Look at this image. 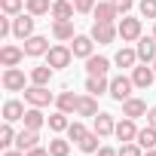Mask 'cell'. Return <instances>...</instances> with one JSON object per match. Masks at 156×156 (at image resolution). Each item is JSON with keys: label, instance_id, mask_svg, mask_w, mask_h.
Segmentation results:
<instances>
[{"label": "cell", "instance_id": "cell-4", "mask_svg": "<svg viewBox=\"0 0 156 156\" xmlns=\"http://www.w3.org/2000/svg\"><path fill=\"white\" fill-rule=\"evenodd\" d=\"M153 80H156V70H153V64H138V67H132V83L138 86V89H150L153 86Z\"/></svg>", "mask_w": 156, "mask_h": 156}, {"label": "cell", "instance_id": "cell-6", "mask_svg": "<svg viewBox=\"0 0 156 156\" xmlns=\"http://www.w3.org/2000/svg\"><path fill=\"white\" fill-rule=\"evenodd\" d=\"M116 31H119L122 43H135V40H141V19H119Z\"/></svg>", "mask_w": 156, "mask_h": 156}, {"label": "cell", "instance_id": "cell-37", "mask_svg": "<svg viewBox=\"0 0 156 156\" xmlns=\"http://www.w3.org/2000/svg\"><path fill=\"white\" fill-rule=\"evenodd\" d=\"M138 9H141L144 19H153V22H156V0H141V6H138Z\"/></svg>", "mask_w": 156, "mask_h": 156}, {"label": "cell", "instance_id": "cell-28", "mask_svg": "<svg viewBox=\"0 0 156 156\" xmlns=\"http://www.w3.org/2000/svg\"><path fill=\"white\" fill-rule=\"evenodd\" d=\"M98 141H101V135H98V132H89V135L80 141V150L92 156V153H98V150H101V144H98Z\"/></svg>", "mask_w": 156, "mask_h": 156}, {"label": "cell", "instance_id": "cell-14", "mask_svg": "<svg viewBox=\"0 0 156 156\" xmlns=\"http://www.w3.org/2000/svg\"><path fill=\"white\" fill-rule=\"evenodd\" d=\"M73 12H76L73 0H55L52 3V19L55 22H67V19H73Z\"/></svg>", "mask_w": 156, "mask_h": 156}, {"label": "cell", "instance_id": "cell-12", "mask_svg": "<svg viewBox=\"0 0 156 156\" xmlns=\"http://www.w3.org/2000/svg\"><path fill=\"white\" fill-rule=\"evenodd\" d=\"M49 52V40L46 37H28L25 40V55H31V58H37V55H46Z\"/></svg>", "mask_w": 156, "mask_h": 156}, {"label": "cell", "instance_id": "cell-13", "mask_svg": "<svg viewBox=\"0 0 156 156\" xmlns=\"http://www.w3.org/2000/svg\"><path fill=\"white\" fill-rule=\"evenodd\" d=\"M86 92L89 95H104V92H110V80H107V73H98V76H89L86 80Z\"/></svg>", "mask_w": 156, "mask_h": 156}, {"label": "cell", "instance_id": "cell-29", "mask_svg": "<svg viewBox=\"0 0 156 156\" xmlns=\"http://www.w3.org/2000/svg\"><path fill=\"white\" fill-rule=\"evenodd\" d=\"M25 6L31 16H46V12H52V0H25Z\"/></svg>", "mask_w": 156, "mask_h": 156}, {"label": "cell", "instance_id": "cell-9", "mask_svg": "<svg viewBox=\"0 0 156 156\" xmlns=\"http://www.w3.org/2000/svg\"><path fill=\"white\" fill-rule=\"evenodd\" d=\"M138 61H144V64L156 61V37H141L138 40Z\"/></svg>", "mask_w": 156, "mask_h": 156}, {"label": "cell", "instance_id": "cell-25", "mask_svg": "<svg viewBox=\"0 0 156 156\" xmlns=\"http://www.w3.org/2000/svg\"><path fill=\"white\" fill-rule=\"evenodd\" d=\"M52 70H55V67H49V64H40V67H34V70H31V83H34V86H49V80H52Z\"/></svg>", "mask_w": 156, "mask_h": 156}, {"label": "cell", "instance_id": "cell-10", "mask_svg": "<svg viewBox=\"0 0 156 156\" xmlns=\"http://www.w3.org/2000/svg\"><path fill=\"white\" fill-rule=\"evenodd\" d=\"M22 58H25V49H19V46H3L0 49V64L3 67H19Z\"/></svg>", "mask_w": 156, "mask_h": 156}, {"label": "cell", "instance_id": "cell-40", "mask_svg": "<svg viewBox=\"0 0 156 156\" xmlns=\"http://www.w3.org/2000/svg\"><path fill=\"white\" fill-rule=\"evenodd\" d=\"M25 156H49V147H40V144H37V147H31Z\"/></svg>", "mask_w": 156, "mask_h": 156}, {"label": "cell", "instance_id": "cell-5", "mask_svg": "<svg viewBox=\"0 0 156 156\" xmlns=\"http://www.w3.org/2000/svg\"><path fill=\"white\" fill-rule=\"evenodd\" d=\"M34 19H37V16H31V12H28V16L19 12V16L12 19V37H19V40L34 37Z\"/></svg>", "mask_w": 156, "mask_h": 156}, {"label": "cell", "instance_id": "cell-2", "mask_svg": "<svg viewBox=\"0 0 156 156\" xmlns=\"http://www.w3.org/2000/svg\"><path fill=\"white\" fill-rule=\"evenodd\" d=\"M116 37H119V31H116L113 22H95V25H92V40H95V43L107 46V43H113Z\"/></svg>", "mask_w": 156, "mask_h": 156}, {"label": "cell", "instance_id": "cell-49", "mask_svg": "<svg viewBox=\"0 0 156 156\" xmlns=\"http://www.w3.org/2000/svg\"><path fill=\"white\" fill-rule=\"evenodd\" d=\"M86 156H89V153H86Z\"/></svg>", "mask_w": 156, "mask_h": 156}, {"label": "cell", "instance_id": "cell-16", "mask_svg": "<svg viewBox=\"0 0 156 156\" xmlns=\"http://www.w3.org/2000/svg\"><path fill=\"white\" fill-rule=\"evenodd\" d=\"M37 144H40V135H37L34 129H22V132L16 135V147H19L22 153H28V150L37 147Z\"/></svg>", "mask_w": 156, "mask_h": 156}, {"label": "cell", "instance_id": "cell-34", "mask_svg": "<svg viewBox=\"0 0 156 156\" xmlns=\"http://www.w3.org/2000/svg\"><path fill=\"white\" fill-rule=\"evenodd\" d=\"M25 6V0H0V9H3V16H19Z\"/></svg>", "mask_w": 156, "mask_h": 156}, {"label": "cell", "instance_id": "cell-35", "mask_svg": "<svg viewBox=\"0 0 156 156\" xmlns=\"http://www.w3.org/2000/svg\"><path fill=\"white\" fill-rule=\"evenodd\" d=\"M116 153H119V156H144V147H141L138 141H126Z\"/></svg>", "mask_w": 156, "mask_h": 156}, {"label": "cell", "instance_id": "cell-18", "mask_svg": "<svg viewBox=\"0 0 156 156\" xmlns=\"http://www.w3.org/2000/svg\"><path fill=\"white\" fill-rule=\"evenodd\" d=\"M92 46H95L92 34H89V37H73V43H70V49H73L76 58H89V55H92Z\"/></svg>", "mask_w": 156, "mask_h": 156}, {"label": "cell", "instance_id": "cell-8", "mask_svg": "<svg viewBox=\"0 0 156 156\" xmlns=\"http://www.w3.org/2000/svg\"><path fill=\"white\" fill-rule=\"evenodd\" d=\"M3 89L6 92H25V73L19 67H6L3 70Z\"/></svg>", "mask_w": 156, "mask_h": 156}, {"label": "cell", "instance_id": "cell-31", "mask_svg": "<svg viewBox=\"0 0 156 156\" xmlns=\"http://www.w3.org/2000/svg\"><path fill=\"white\" fill-rule=\"evenodd\" d=\"M46 119H49V129H52V132H67V126H70L64 110H55V113H52V116H46Z\"/></svg>", "mask_w": 156, "mask_h": 156}, {"label": "cell", "instance_id": "cell-19", "mask_svg": "<svg viewBox=\"0 0 156 156\" xmlns=\"http://www.w3.org/2000/svg\"><path fill=\"white\" fill-rule=\"evenodd\" d=\"M122 116H132V119L147 116V104L141 98H129V101H122Z\"/></svg>", "mask_w": 156, "mask_h": 156}, {"label": "cell", "instance_id": "cell-47", "mask_svg": "<svg viewBox=\"0 0 156 156\" xmlns=\"http://www.w3.org/2000/svg\"><path fill=\"white\" fill-rule=\"evenodd\" d=\"M153 70H156V61H153Z\"/></svg>", "mask_w": 156, "mask_h": 156}, {"label": "cell", "instance_id": "cell-26", "mask_svg": "<svg viewBox=\"0 0 156 156\" xmlns=\"http://www.w3.org/2000/svg\"><path fill=\"white\" fill-rule=\"evenodd\" d=\"M52 37L55 40H73V22H52Z\"/></svg>", "mask_w": 156, "mask_h": 156}, {"label": "cell", "instance_id": "cell-38", "mask_svg": "<svg viewBox=\"0 0 156 156\" xmlns=\"http://www.w3.org/2000/svg\"><path fill=\"white\" fill-rule=\"evenodd\" d=\"M73 6H76V12H92L95 9V0H76Z\"/></svg>", "mask_w": 156, "mask_h": 156}, {"label": "cell", "instance_id": "cell-24", "mask_svg": "<svg viewBox=\"0 0 156 156\" xmlns=\"http://www.w3.org/2000/svg\"><path fill=\"white\" fill-rule=\"evenodd\" d=\"M80 116H98V98L95 95H80V107H76Z\"/></svg>", "mask_w": 156, "mask_h": 156}, {"label": "cell", "instance_id": "cell-30", "mask_svg": "<svg viewBox=\"0 0 156 156\" xmlns=\"http://www.w3.org/2000/svg\"><path fill=\"white\" fill-rule=\"evenodd\" d=\"M113 61H116L119 67H135V61H138V49H119Z\"/></svg>", "mask_w": 156, "mask_h": 156}, {"label": "cell", "instance_id": "cell-48", "mask_svg": "<svg viewBox=\"0 0 156 156\" xmlns=\"http://www.w3.org/2000/svg\"><path fill=\"white\" fill-rule=\"evenodd\" d=\"M73 3H76V0H73Z\"/></svg>", "mask_w": 156, "mask_h": 156}, {"label": "cell", "instance_id": "cell-44", "mask_svg": "<svg viewBox=\"0 0 156 156\" xmlns=\"http://www.w3.org/2000/svg\"><path fill=\"white\" fill-rule=\"evenodd\" d=\"M3 156H25V153H22V150H6Z\"/></svg>", "mask_w": 156, "mask_h": 156}, {"label": "cell", "instance_id": "cell-36", "mask_svg": "<svg viewBox=\"0 0 156 156\" xmlns=\"http://www.w3.org/2000/svg\"><path fill=\"white\" fill-rule=\"evenodd\" d=\"M16 144V132H12V122H3V129H0V147H9Z\"/></svg>", "mask_w": 156, "mask_h": 156}, {"label": "cell", "instance_id": "cell-15", "mask_svg": "<svg viewBox=\"0 0 156 156\" xmlns=\"http://www.w3.org/2000/svg\"><path fill=\"white\" fill-rule=\"evenodd\" d=\"M113 135H116L122 144H126V141H135V138H138V126H135V119L126 116L122 122H116V132H113Z\"/></svg>", "mask_w": 156, "mask_h": 156}, {"label": "cell", "instance_id": "cell-17", "mask_svg": "<svg viewBox=\"0 0 156 156\" xmlns=\"http://www.w3.org/2000/svg\"><path fill=\"white\" fill-rule=\"evenodd\" d=\"M107 70H110V61L104 55H89L86 58V73L89 76H98V73H107Z\"/></svg>", "mask_w": 156, "mask_h": 156}, {"label": "cell", "instance_id": "cell-20", "mask_svg": "<svg viewBox=\"0 0 156 156\" xmlns=\"http://www.w3.org/2000/svg\"><path fill=\"white\" fill-rule=\"evenodd\" d=\"M25 113H28V110H25L22 101H6V104H3V119H6V122H19V119H25Z\"/></svg>", "mask_w": 156, "mask_h": 156}, {"label": "cell", "instance_id": "cell-21", "mask_svg": "<svg viewBox=\"0 0 156 156\" xmlns=\"http://www.w3.org/2000/svg\"><path fill=\"white\" fill-rule=\"evenodd\" d=\"M55 104H58V110H64V113H76V107H80V95L61 92V95L55 98Z\"/></svg>", "mask_w": 156, "mask_h": 156}, {"label": "cell", "instance_id": "cell-33", "mask_svg": "<svg viewBox=\"0 0 156 156\" xmlns=\"http://www.w3.org/2000/svg\"><path fill=\"white\" fill-rule=\"evenodd\" d=\"M86 135H89V132H86V126H83V122H70V126H67V138H70L73 144H80Z\"/></svg>", "mask_w": 156, "mask_h": 156}, {"label": "cell", "instance_id": "cell-11", "mask_svg": "<svg viewBox=\"0 0 156 156\" xmlns=\"http://www.w3.org/2000/svg\"><path fill=\"white\" fill-rule=\"evenodd\" d=\"M92 16H95V22H116L119 19V9L113 6V0H107V3H95Z\"/></svg>", "mask_w": 156, "mask_h": 156}, {"label": "cell", "instance_id": "cell-43", "mask_svg": "<svg viewBox=\"0 0 156 156\" xmlns=\"http://www.w3.org/2000/svg\"><path fill=\"white\" fill-rule=\"evenodd\" d=\"M147 126H153V129H156V107H150V110H147Z\"/></svg>", "mask_w": 156, "mask_h": 156}, {"label": "cell", "instance_id": "cell-39", "mask_svg": "<svg viewBox=\"0 0 156 156\" xmlns=\"http://www.w3.org/2000/svg\"><path fill=\"white\" fill-rule=\"evenodd\" d=\"M12 34V22H9V16H3L0 19V37H9Z\"/></svg>", "mask_w": 156, "mask_h": 156}, {"label": "cell", "instance_id": "cell-46", "mask_svg": "<svg viewBox=\"0 0 156 156\" xmlns=\"http://www.w3.org/2000/svg\"><path fill=\"white\" fill-rule=\"evenodd\" d=\"M153 37H156V25H153Z\"/></svg>", "mask_w": 156, "mask_h": 156}, {"label": "cell", "instance_id": "cell-42", "mask_svg": "<svg viewBox=\"0 0 156 156\" xmlns=\"http://www.w3.org/2000/svg\"><path fill=\"white\" fill-rule=\"evenodd\" d=\"M95 156H119V153H116V150H113V147H101V150H98V153H95Z\"/></svg>", "mask_w": 156, "mask_h": 156}, {"label": "cell", "instance_id": "cell-23", "mask_svg": "<svg viewBox=\"0 0 156 156\" xmlns=\"http://www.w3.org/2000/svg\"><path fill=\"white\" fill-rule=\"evenodd\" d=\"M95 132H98L101 138L113 135V132H116V122H113V116H110V113H98V116H95Z\"/></svg>", "mask_w": 156, "mask_h": 156}, {"label": "cell", "instance_id": "cell-45", "mask_svg": "<svg viewBox=\"0 0 156 156\" xmlns=\"http://www.w3.org/2000/svg\"><path fill=\"white\" fill-rule=\"evenodd\" d=\"M144 156H156V147L153 150H144Z\"/></svg>", "mask_w": 156, "mask_h": 156}, {"label": "cell", "instance_id": "cell-32", "mask_svg": "<svg viewBox=\"0 0 156 156\" xmlns=\"http://www.w3.org/2000/svg\"><path fill=\"white\" fill-rule=\"evenodd\" d=\"M49 156H70V141L52 138V141H49Z\"/></svg>", "mask_w": 156, "mask_h": 156}, {"label": "cell", "instance_id": "cell-7", "mask_svg": "<svg viewBox=\"0 0 156 156\" xmlns=\"http://www.w3.org/2000/svg\"><path fill=\"white\" fill-rule=\"evenodd\" d=\"M25 101L31 107H46V104H52V92L46 86H28L25 89Z\"/></svg>", "mask_w": 156, "mask_h": 156}, {"label": "cell", "instance_id": "cell-1", "mask_svg": "<svg viewBox=\"0 0 156 156\" xmlns=\"http://www.w3.org/2000/svg\"><path fill=\"white\" fill-rule=\"evenodd\" d=\"M132 89H135L132 76H122V73H119V76H113V80H110V98L119 101V104L132 98Z\"/></svg>", "mask_w": 156, "mask_h": 156}, {"label": "cell", "instance_id": "cell-3", "mask_svg": "<svg viewBox=\"0 0 156 156\" xmlns=\"http://www.w3.org/2000/svg\"><path fill=\"white\" fill-rule=\"evenodd\" d=\"M70 58H73V49H67V46H49V52H46V64L49 67H67L70 64Z\"/></svg>", "mask_w": 156, "mask_h": 156}, {"label": "cell", "instance_id": "cell-22", "mask_svg": "<svg viewBox=\"0 0 156 156\" xmlns=\"http://www.w3.org/2000/svg\"><path fill=\"white\" fill-rule=\"evenodd\" d=\"M22 122H25V129H34V132H40V129H43L49 119L40 113V107H31V110L25 113V119H22Z\"/></svg>", "mask_w": 156, "mask_h": 156}, {"label": "cell", "instance_id": "cell-27", "mask_svg": "<svg viewBox=\"0 0 156 156\" xmlns=\"http://www.w3.org/2000/svg\"><path fill=\"white\" fill-rule=\"evenodd\" d=\"M144 150H153L156 147V129L153 126H147V129H138V138H135Z\"/></svg>", "mask_w": 156, "mask_h": 156}, {"label": "cell", "instance_id": "cell-41", "mask_svg": "<svg viewBox=\"0 0 156 156\" xmlns=\"http://www.w3.org/2000/svg\"><path fill=\"white\" fill-rule=\"evenodd\" d=\"M132 3H135V0H113V6H116L119 12H129V9H132Z\"/></svg>", "mask_w": 156, "mask_h": 156}]
</instances>
